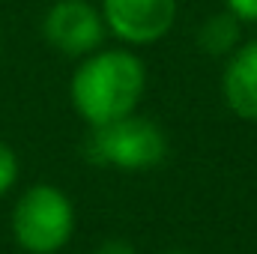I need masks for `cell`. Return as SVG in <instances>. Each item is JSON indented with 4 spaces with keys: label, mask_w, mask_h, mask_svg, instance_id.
I'll list each match as a JSON object with an SVG mask.
<instances>
[{
    "label": "cell",
    "mask_w": 257,
    "mask_h": 254,
    "mask_svg": "<svg viewBox=\"0 0 257 254\" xmlns=\"http://www.w3.org/2000/svg\"><path fill=\"white\" fill-rule=\"evenodd\" d=\"M93 254H138V248L126 239H105Z\"/></svg>",
    "instance_id": "30bf717a"
},
{
    "label": "cell",
    "mask_w": 257,
    "mask_h": 254,
    "mask_svg": "<svg viewBox=\"0 0 257 254\" xmlns=\"http://www.w3.org/2000/svg\"><path fill=\"white\" fill-rule=\"evenodd\" d=\"M12 239L27 254H57L75 233V203L51 183L21 191L9 215Z\"/></svg>",
    "instance_id": "3957f363"
},
{
    "label": "cell",
    "mask_w": 257,
    "mask_h": 254,
    "mask_svg": "<svg viewBox=\"0 0 257 254\" xmlns=\"http://www.w3.org/2000/svg\"><path fill=\"white\" fill-rule=\"evenodd\" d=\"M239 18L233 15V12H215V15H209L203 24H200V30H197V45H200V51L203 54H209V57H227L236 45H239Z\"/></svg>",
    "instance_id": "52a82bcc"
},
{
    "label": "cell",
    "mask_w": 257,
    "mask_h": 254,
    "mask_svg": "<svg viewBox=\"0 0 257 254\" xmlns=\"http://www.w3.org/2000/svg\"><path fill=\"white\" fill-rule=\"evenodd\" d=\"M99 9L108 33L132 48H144L171 33L180 0H102Z\"/></svg>",
    "instance_id": "5b68a950"
},
{
    "label": "cell",
    "mask_w": 257,
    "mask_h": 254,
    "mask_svg": "<svg viewBox=\"0 0 257 254\" xmlns=\"http://www.w3.org/2000/svg\"><path fill=\"white\" fill-rule=\"evenodd\" d=\"M108 24L102 9L90 0H57L42 18L45 42L66 57H87L102 48Z\"/></svg>",
    "instance_id": "277c9868"
},
{
    "label": "cell",
    "mask_w": 257,
    "mask_h": 254,
    "mask_svg": "<svg viewBox=\"0 0 257 254\" xmlns=\"http://www.w3.org/2000/svg\"><path fill=\"white\" fill-rule=\"evenodd\" d=\"M162 254H189V251H162Z\"/></svg>",
    "instance_id": "8fae6325"
},
{
    "label": "cell",
    "mask_w": 257,
    "mask_h": 254,
    "mask_svg": "<svg viewBox=\"0 0 257 254\" xmlns=\"http://www.w3.org/2000/svg\"><path fill=\"white\" fill-rule=\"evenodd\" d=\"M221 96L233 117L257 123V39L239 42L221 72Z\"/></svg>",
    "instance_id": "8992f818"
},
{
    "label": "cell",
    "mask_w": 257,
    "mask_h": 254,
    "mask_svg": "<svg viewBox=\"0 0 257 254\" xmlns=\"http://www.w3.org/2000/svg\"><path fill=\"white\" fill-rule=\"evenodd\" d=\"M224 9L233 12L239 21L257 24V0H224Z\"/></svg>",
    "instance_id": "9c48e42d"
},
{
    "label": "cell",
    "mask_w": 257,
    "mask_h": 254,
    "mask_svg": "<svg viewBox=\"0 0 257 254\" xmlns=\"http://www.w3.org/2000/svg\"><path fill=\"white\" fill-rule=\"evenodd\" d=\"M147 90V66L128 48H99L75 66L69 99L87 126H105L138 111Z\"/></svg>",
    "instance_id": "6da1fadb"
},
{
    "label": "cell",
    "mask_w": 257,
    "mask_h": 254,
    "mask_svg": "<svg viewBox=\"0 0 257 254\" xmlns=\"http://www.w3.org/2000/svg\"><path fill=\"white\" fill-rule=\"evenodd\" d=\"M15 183H18V156L6 141H0V197Z\"/></svg>",
    "instance_id": "ba28073f"
},
{
    "label": "cell",
    "mask_w": 257,
    "mask_h": 254,
    "mask_svg": "<svg viewBox=\"0 0 257 254\" xmlns=\"http://www.w3.org/2000/svg\"><path fill=\"white\" fill-rule=\"evenodd\" d=\"M84 156L99 168L126 174L153 171L168 159V135L150 117L138 111L105 126H93L84 141Z\"/></svg>",
    "instance_id": "7a4b0ae2"
}]
</instances>
